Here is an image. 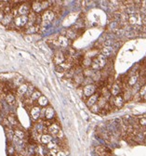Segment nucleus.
<instances>
[{"mask_svg":"<svg viewBox=\"0 0 146 156\" xmlns=\"http://www.w3.org/2000/svg\"><path fill=\"white\" fill-rule=\"evenodd\" d=\"M54 18H55V14L51 10H47L42 12L41 14V20H42V22H41V27H46L48 26L49 23H51L53 22Z\"/></svg>","mask_w":146,"mask_h":156,"instance_id":"1","label":"nucleus"},{"mask_svg":"<svg viewBox=\"0 0 146 156\" xmlns=\"http://www.w3.org/2000/svg\"><path fill=\"white\" fill-rule=\"evenodd\" d=\"M16 8H17V13L19 16H28L31 12V3L22 2Z\"/></svg>","mask_w":146,"mask_h":156,"instance_id":"2","label":"nucleus"},{"mask_svg":"<svg viewBox=\"0 0 146 156\" xmlns=\"http://www.w3.org/2000/svg\"><path fill=\"white\" fill-rule=\"evenodd\" d=\"M28 23V16H16L13 20L14 27L18 29H25L26 25Z\"/></svg>","mask_w":146,"mask_h":156,"instance_id":"3","label":"nucleus"},{"mask_svg":"<svg viewBox=\"0 0 146 156\" xmlns=\"http://www.w3.org/2000/svg\"><path fill=\"white\" fill-rule=\"evenodd\" d=\"M41 110H42V108H40L39 106H37V105H33L32 107H30V109H29V114H30L33 121L36 122L40 119Z\"/></svg>","mask_w":146,"mask_h":156,"instance_id":"4","label":"nucleus"},{"mask_svg":"<svg viewBox=\"0 0 146 156\" xmlns=\"http://www.w3.org/2000/svg\"><path fill=\"white\" fill-rule=\"evenodd\" d=\"M66 61V55L61 51V50H57L53 56V62L55 63L57 66L62 64Z\"/></svg>","mask_w":146,"mask_h":156,"instance_id":"5","label":"nucleus"},{"mask_svg":"<svg viewBox=\"0 0 146 156\" xmlns=\"http://www.w3.org/2000/svg\"><path fill=\"white\" fill-rule=\"evenodd\" d=\"M96 91H97V87L94 84H89V85L83 87V95L85 97H87V98L95 94Z\"/></svg>","mask_w":146,"mask_h":156,"instance_id":"6","label":"nucleus"},{"mask_svg":"<svg viewBox=\"0 0 146 156\" xmlns=\"http://www.w3.org/2000/svg\"><path fill=\"white\" fill-rule=\"evenodd\" d=\"M55 111L51 106H47L45 108V112H44V120H47V121H50L52 119L55 118Z\"/></svg>","mask_w":146,"mask_h":156,"instance_id":"7","label":"nucleus"},{"mask_svg":"<svg viewBox=\"0 0 146 156\" xmlns=\"http://www.w3.org/2000/svg\"><path fill=\"white\" fill-rule=\"evenodd\" d=\"M31 10L35 13L36 15L42 14L43 7H42V4H41V1H33L31 2Z\"/></svg>","mask_w":146,"mask_h":156,"instance_id":"8","label":"nucleus"},{"mask_svg":"<svg viewBox=\"0 0 146 156\" xmlns=\"http://www.w3.org/2000/svg\"><path fill=\"white\" fill-rule=\"evenodd\" d=\"M95 153L98 156H111V151L105 146L100 145L95 148Z\"/></svg>","mask_w":146,"mask_h":156,"instance_id":"9","label":"nucleus"},{"mask_svg":"<svg viewBox=\"0 0 146 156\" xmlns=\"http://www.w3.org/2000/svg\"><path fill=\"white\" fill-rule=\"evenodd\" d=\"M93 61H95L97 64L99 65L100 69L101 68H104L105 65L107 64V58H105L103 56V55L100 54V55H97L94 59H93Z\"/></svg>","mask_w":146,"mask_h":156,"instance_id":"10","label":"nucleus"},{"mask_svg":"<svg viewBox=\"0 0 146 156\" xmlns=\"http://www.w3.org/2000/svg\"><path fill=\"white\" fill-rule=\"evenodd\" d=\"M60 130H61V127L59 124L57 123H52L48 126V133L49 135H51L52 137H56Z\"/></svg>","mask_w":146,"mask_h":156,"instance_id":"11","label":"nucleus"},{"mask_svg":"<svg viewBox=\"0 0 146 156\" xmlns=\"http://www.w3.org/2000/svg\"><path fill=\"white\" fill-rule=\"evenodd\" d=\"M17 75V74H12V73H4L0 74V81L3 83H11L13 78Z\"/></svg>","mask_w":146,"mask_h":156,"instance_id":"12","label":"nucleus"},{"mask_svg":"<svg viewBox=\"0 0 146 156\" xmlns=\"http://www.w3.org/2000/svg\"><path fill=\"white\" fill-rule=\"evenodd\" d=\"M122 88H123V87L119 85L118 83L113 84L110 87V93L113 97H116V96L120 95L121 91H122Z\"/></svg>","mask_w":146,"mask_h":156,"instance_id":"13","label":"nucleus"},{"mask_svg":"<svg viewBox=\"0 0 146 156\" xmlns=\"http://www.w3.org/2000/svg\"><path fill=\"white\" fill-rule=\"evenodd\" d=\"M13 20H14V16L12 13H8V14H5L4 16V18L2 20V25L5 27H8L10 26V24H13Z\"/></svg>","mask_w":146,"mask_h":156,"instance_id":"14","label":"nucleus"},{"mask_svg":"<svg viewBox=\"0 0 146 156\" xmlns=\"http://www.w3.org/2000/svg\"><path fill=\"white\" fill-rule=\"evenodd\" d=\"M28 83H23V85L19 86L17 88H16V93L19 97H25V94L27 92V89H28Z\"/></svg>","mask_w":146,"mask_h":156,"instance_id":"15","label":"nucleus"},{"mask_svg":"<svg viewBox=\"0 0 146 156\" xmlns=\"http://www.w3.org/2000/svg\"><path fill=\"white\" fill-rule=\"evenodd\" d=\"M113 103H114V107L115 108H121L125 103V100L123 99L122 95H118L116 97H113Z\"/></svg>","mask_w":146,"mask_h":156,"instance_id":"16","label":"nucleus"},{"mask_svg":"<svg viewBox=\"0 0 146 156\" xmlns=\"http://www.w3.org/2000/svg\"><path fill=\"white\" fill-rule=\"evenodd\" d=\"M52 140H53V137L51 136V135H49L48 133L42 134L40 136V138H39V142L43 145H47L48 143H49Z\"/></svg>","mask_w":146,"mask_h":156,"instance_id":"17","label":"nucleus"},{"mask_svg":"<svg viewBox=\"0 0 146 156\" xmlns=\"http://www.w3.org/2000/svg\"><path fill=\"white\" fill-rule=\"evenodd\" d=\"M100 96H101V94L95 93V94H93L92 96L89 97V98H87V102H86V103H87V106H89V107L90 108L91 106H93V105H95L96 103H97L98 99H99V97H100Z\"/></svg>","mask_w":146,"mask_h":156,"instance_id":"18","label":"nucleus"},{"mask_svg":"<svg viewBox=\"0 0 146 156\" xmlns=\"http://www.w3.org/2000/svg\"><path fill=\"white\" fill-rule=\"evenodd\" d=\"M58 44L61 48H67L70 45V40L65 35H59L58 36Z\"/></svg>","mask_w":146,"mask_h":156,"instance_id":"19","label":"nucleus"},{"mask_svg":"<svg viewBox=\"0 0 146 156\" xmlns=\"http://www.w3.org/2000/svg\"><path fill=\"white\" fill-rule=\"evenodd\" d=\"M5 102L9 105H14L16 102V97L12 92H7L5 95Z\"/></svg>","mask_w":146,"mask_h":156,"instance_id":"20","label":"nucleus"},{"mask_svg":"<svg viewBox=\"0 0 146 156\" xmlns=\"http://www.w3.org/2000/svg\"><path fill=\"white\" fill-rule=\"evenodd\" d=\"M36 105H37V106H39L40 108H46L47 106H48V98L42 95L38 99L36 100Z\"/></svg>","mask_w":146,"mask_h":156,"instance_id":"21","label":"nucleus"},{"mask_svg":"<svg viewBox=\"0 0 146 156\" xmlns=\"http://www.w3.org/2000/svg\"><path fill=\"white\" fill-rule=\"evenodd\" d=\"M24 83V78L23 77V76H20V75H19V74H17L16 76L13 78V80L11 81V85L13 86V87H15L16 88H17L19 86H20V85H23V84Z\"/></svg>","mask_w":146,"mask_h":156,"instance_id":"22","label":"nucleus"},{"mask_svg":"<svg viewBox=\"0 0 146 156\" xmlns=\"http://www.w3.org/2000/svg\"><path fill=\"white\" fill-rule=\"evenodd\" d=\"M13 132H14V136L16 138H20V140H25L26 138V133L24 130L23 129H20V128H15L13 129Z\"/></svg>","mask_w":146,"mask_h":156,"instance_id":"23","label":"nucleus"},{"mask_svg":"<svg viewBox=\"0 0 146 156\" xmlns=\"http://www.w3.org/2000/svg\"><path fill=\"white\" fill-rule=\"evenodd\" d=\"M40 26H37V25H34V26H30V27H26L24 29V33L26 35H35L36 33L39 32Z\"/></svg>","mask_w":146,"mask_h":156,"instance_id":"24","label":"nucleus"},{"mask_svg":"<svg viewBox=\"0 0 146 156\" xmlns=\"http://www.w3.org/2000/svg\"><path fill=\"white\" fill-rule=\"evenodd\" d=\"M46 149L47 148H45V147L42 145H36L35 153L36 155H38V156H46L48 154L47 153H46Z\"/></svg>","mask_w":146,"mask_h":156,"instance_id":"25","label":"nucleus"},{"mask_svg":"<svg viewBox=\"0 0 146 156\" xmlns=\"http://www.w3.org/2000/svg\"><path fill=\"white\" fill-rule=\"evenodd\" d=\"M7 120L8 122L10 123V126L12 127V126H17L18 125V120H17V118H16V116L14 114H9L7 117Z\"/></svg>","mask_w":146,"mask_h":156,"instance_id":"26","label":"nucleus"},{"mask_svg":"<svg viewBox=\"0 0 146 156\" xmlns=\"http://www.w3.org/2000/svg\"><path fill=\"white\" fill-rule=\"evenodd\" d=\"M113 51H114V49L111 47H104L102 49V55H103L104 57L107 58V57H110L111 55L113 54Z\"/></svg>","mask_w":146,"mask_h":156,"instance_id":"27","label":"nucleus"},{"mask_svg":"<svg viewBox=\"0 0 146 156\" xmlns=\"http://www.w3.org/2000/svg\"><path fill=\"white\" fill-rule=\"evenodd\" d=\"M65 36L67 37V38L71 41V40H73V39H74L76 37V32L74 30V29H72V28H70V29H68L67 31H66V33H65Z\"/></svg>","mask_w":146,"mask_h":156,"instance_id":"28","label":"nucleus"},{"mask_svg":"<svg viewBox=\"0 0 146 156\" xmlns=\"http://www.w3.org/2000/svg\"><path fill=\"white\" fill-rule=\"evenodd\" d=\"M41 96H42V94H41V92H40L39 90H36V89H35L34 92H33V94L31 95L30 99L32 100L33 102H36V100L38 99Z\"/></svg>","mask_w":146,"mask_h":156,"instance_id":"29","label":"nucleus"},{"mask_svg":"<svg viewBox=\"0 0 146 156\" xmlns=\"http://www.w3.org/2000/svg\"><path fill=\"white\" fill-rule=\"evenodd\" d=\"M7 151H8V153H9L10 156H13V155L17 154V153H16V150H15V147L12 145V143H10V144L8 146Z\"/></svg>","mask_w":146,"mask_h":156,"instance_id":"30","label":"nucleus"},{"mask_svg":"<svg viewBox=\"0 0 146 156\" xmlns=\"http://www.w3.org/2000/svg\"><path fill=\"white\" fill-rule=\"evenodd\" d=\"M35 90V87L33 86V85H31V84H29V85H28V89H27V92H26L25 97H24V98H25V99H27V98H30V97H31V95L33 94V92H34Z\"/></svg>","mask_w":146,"mask_h":156,"instance_id":"31","label":"nucleus"},{"mask_svg":"<svg viewBox=\"0 0 146 156\" xmlns=\"http://www.w3.org/2000/svg\"><path fill=\"white\" fill-rule=\"evenodd\" d=\"M46 148H47V150H48V151H50V150H53V149L58 148L57 142H56L55 140L50 141V142L48 143V144H47V146H46Z\"/></svg>","mask_w":146,"mask_h":156,"instance_id":"32","label":"nucleus"},{"mask_svg":"<svg viewBox=\"0 0 146 156\" xmlns=\"http://www.w3.org/2000/svg\"><path fill=\"white\" fill-rule=\"evenodd\" d=\"M101 108H100L97 103H96L95 105H93V106H91L90 107V111L92 112H95V113H100V112H101Z\"/></svg>","mask_w":146,"mask_h":156,"instance_id":"33","label":"nucleus"},{"mask_svg":"<svg viewBox=\"0 0 146 156\" xmlns=\"http://www.w3.org/2000/svg\"><path fill=\"white\" fill-rule=\"evenodd\" d=\"M128 22L129 23H131V24H135L137 22V17L135 16H130L128 18Z\"/></svg>","mask_w":146,"mask_h":156,"instance_id":"34","label":"nucleus"},{"mask_svg":"<svg viewBox=\"0 0 146 156\" xmlns=\"http://www.w3.org/2000/svg\"><path fill=\"white\" fill-rule=\"evenodd\" d=\"M139 124L143 126H146V117H143L139 120Z\"/></svg>","mask_w":146,"mask_h":156,"instance_id":"35","label":"nucleus"},{"mask_svg":"<svg viewBox=\"0 0 146 156\" xmlns=\"http://www.w3.org/2000/svg\"><path fill=\"white\" fill-rule=\"evenodd\" d=\"M55 138H57L58 140H62V138H63V132H62V130H61V129L60 130L59 132H58L57 136H56Z\"/></svg>","mask_w":146,"mask_h":156,"instance_id":"36","label":"nucleus"},{"mask_svg":"<svg viewBox=\"0 0 146 156\" xmlns=\"http://www.w3.org/2000/svg\"><path fill=\"white\" fill-rule=\"evenodd\" d=\"M56 71L58 72V73H62V74H63L64 72H65V70L62 68L61 66H60V65L59 66H56Z\"/></svg>","mask_w":146,"mask_h":156,"instance_id":"37","label":"nucleus"},{"mask_svg":"<svg viewBox=\"0 0 146 156\" xmlns=\"http://www.w3.org/2000/svg\"><path fill=\"white\" fill-rule=\"evenodd\" d=\"M55 156H67V155H66V153H64L63 151H61V150H60V151L56 153Z\"/></svg>","mask_w":146,"mask_h":156,"instance_id":"38","label":"nucleus"},{"mask_svg":"<svg viewBox=\"0 0 146 156\" xmlns=\"http://www.w3.org/2000/svg\"><path fill=\"white\" fill-rule=\"evenodd\" d=\"M4 16H5V12H4L3 10H0V23H1L2 20L4 18Z\"/></svg>","mask_w":146,"mask_h":156,"instance_id":"39","label":"nucleus"},{"mask_svg":"<svg viewBox=\"0 0 146 156\" xmlns=\"http://www.w3.org/2000/svg\"><path fill=\"white\" fill-rule=\"evenodd\" d=\"M77 91L79 93V96H83V87H80V88H77Z\"/></svg>","mask_w":146,"mask_h":156,"instance_id":"40","label":"nucleus"},{"mask_svg":"<svg viewBox=\"0 0 146 156\" xmlns=\"http://www.w3.org/2000/svg\"><path fill=\"white\" fill-rule=\"evenodd\" d=\"M143 99H145V100H146V93H145V95H144V96H143Z\"/></svg>","mask_w":146,"mask_h":156,"instance_id":"41","label":"nucleus"},{"mask_svg":"<svg viewBox=\"0 0 146 156\" xmlns=\"http://www.w3.org/2000/svg\"><path fill=\"white\" fill-rule=\"evenodd\" d=\"M32 156H38V155H36V154H34V155H32Z\"/></svg>","mask_w":146,"mask_h":156,"instance_id":"42","label":"nucleus"}]
</instances>
